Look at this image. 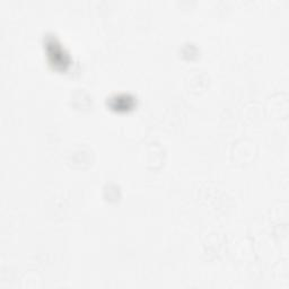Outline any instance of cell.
<instances>
[{
    "mask_svg": "<svg viewBox=\"0 0 289 289\" xmlns=\"http://www.w3.org/2000/svg\"><path fill=\"white\" fill-rule=\"evenodd\" d=\"M48 49H49V56H53V59L51 60L53 65L55 66H60L62 68H65L68 65V60H66L65 58V53L62 52V49L60 47V44L55 43L54 41H52L51 43L48 44Z\"/></svg>",
    "mask_w": 289,
    "mask_h": 289,
    "instance_id": "obj_1",
    "label": "cell"
}]
</instances>
